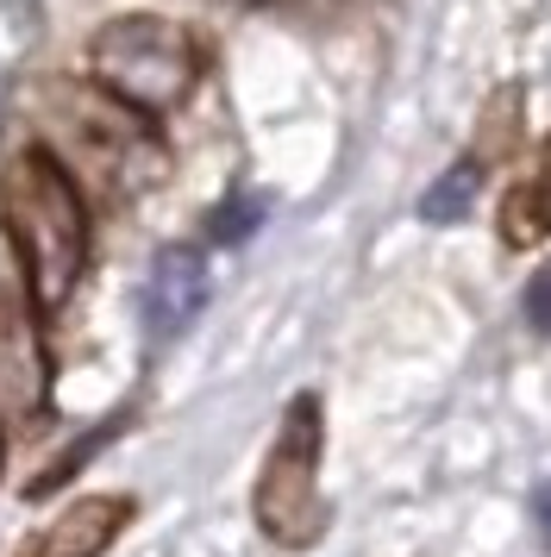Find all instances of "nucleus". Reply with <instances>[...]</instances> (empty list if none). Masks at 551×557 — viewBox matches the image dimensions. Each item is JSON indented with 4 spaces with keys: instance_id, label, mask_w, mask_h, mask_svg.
I'll return each instance as SVG.
<instances>
[{
    "instance_id": "1",
    "label": "nucleus",
    "mask_w": 551,
    "mask_h": 557,
    "mask_svg": "<svg viewBox=\"0 0 551 557\" xmlns=\"http://www.w3.org/2000/svg\"><path fill=\"white\" fill-rule=\"evenodd\" d=\"M32 145H45L88 201H138L170 176V145L150 113L107 95L95 76H38L25 88Z\"/></svg>"
},
{
    "instance_id": "2",
    "label": "nucleus",
    "mask_w": 551,
    "mask_h": 557,
    "mask_svg": "<svg viewBox=\"0 0 551 557\" xmlns=\"http://www.w3.org/2000/svg\"><path fill=\"white\" fill-rule=\"evenodd\" d=\"M0 232L20 257V276L38 320L70 307V295L88 276L95 220H88V195L75 188V176L45 145H25L0 163Z\"/></svg>"
},
{
    "instance_id": "3",
    "label": "nucleus",
    "mask_w": 551,
    "mask_h": 557,
    "mask_svg": "<svg viewBox=\"0 0 551 557\" xmlns=\"http://www.w3.org/2000/svg\"><path fill=\"white\" fill-rule=\"evenodd\" d=\"M200 70H207L200 38L163 13H120L88 38V76L150 120L188 107V95L200 88Z\"/></svg>"
},
{
    "instance_id": "4",
    "label": "nucleus",
    "mask_w": 551,
    "mask_h": 557,
    "mask_svg": "<svg viewBox=\"0 0 551 557\" xmlns=\"http://www.w3.org/2000/svg\"><path fill=\"white\" fill-rule=\"evenodd\" d=\"M320 451H326V407L320 395H295L282 407V426L250 488V520L282 552H307L326 539V495H320Z\"/></svg>"
},
{
    "instance_id": "5",
    "label": "nucleus",
    "mask_w": 551,
    "mask_h": 557,
    "mask_svg": "<svg viewBox=\"0 0 551 557\" xmlns=\"http://www.w3.org/2000/svg\"><path fill=\"white\" fill-rule=\"evenodd\" d=\"M50 413V351L38 332V307L7 301L0 307V420L38 426Z\"/></svg>"
},
{
    "instance_id": "6",
    "label": "nucleus",
    "mask_w": 551,
    "mask_h": 557,
    "mask_svg": "<svg viewBox=\"0 0 551 557\" xmlns=\"http://www.w3.org/2000/svg\"><path fill=\"white\" fill-rule=\"evenodd\" d=\"M132 495H75L20 545V557H100L132 527Z\"/></svg>"
},
{
    "instance_id": "7",
    "label": "nucleus",
    "mask_w": 551,
    "mask_h": 557,
    "mask_svg": "<svg viewBox=\"0 0 551 557\" xmlns=\"http://www.w3.org/2000/svg\"><path fill=\"white\" fill-rule=\"evenodd\" d=\"M207 307V263L188 245H163L150 257L145 276V332L150 338H170Z\"/></svg>"
},
{
    "instance_id": "8",
    "label": "nucleus",
    "mask_w": 551,
    "mask_h": 557,
    "mask_svg": "<svg viewBox=\"0 0 551 557\" xmlns=\"http://www.w3.org/2000/svg\"><path fill=\"white\" fill-rule=\"evenodd\" d=\"M501 245L507 251H532L539 238H551V138L532 151V163H526V176L501 195Z\"/></svg>"
},
{
    "instance_id": "9",
    "label": "nucleus",
    "mask_w": 551,
    "mask_h": 557,
    "mask_svg": "<svg viewBox=\"0 0 551 557\" xmlns=\"http://www.w3.org/2000/svg\"><path fill=\"white\" fill-rule=\"evenodd\" d=\"M476 188H482V157H457L445 176L420 195V220L426 226H451V220H464L470 201H476Z\"/></svg>"
},
{
    "instance_id": "10",
    "label": "nucleus",
    "mask_w": 551,
    "mask_h": 557,
    "mask_svg": "<svg viewBox=\"0 0 551 557\" xmlns=\"http://www.w3.org/2000/svg\"><path fill=\"white\" fill-rule=\"evenodd\" d=\"M257 220H264V207H257V201H225L220 213H213L207 238H213V245H238V238H245V232L257 226Z\"/></svg>"
},
{
    "instance_id": "11",
    "label": "nucleus",
    "mask_w": 551,
    "mask_h": 557,
    "mask_svg": "<svg viewBox=\"0 0 551 557\" xmlns=\"http://www.w3.org/2000/svg\"><path fill=\"white\" fill-rule=\"evenodd\" d=\"M521 313L532 332H551V263L532 270V282H526V295H521Z\"/></svg>"
},
{
    "instance_id": "12",
    "label": "nucleus",
    "mask_w": 551,
    "mask_h": 557,
    "mask_svg": "<svg viewBox=\"0 0 551 557\" xmlns=\"http://www.w3.org/2000/svg\"><path fill=\"white\" fill-rule=\"evenodd\" d=\"M7 301H32V295H25L20 257H13V245H7V232H0V307H7Z\"/></svg>"
},
{
    "instance_id": "13",
    "label": "nucleus",
    "mask_w": 551,
    "mask_h": 557,
    "mask_svg": "<svg viewBox=\"0 0 551 557\" xmlns=\"http://www.w3.org/2000/svg\"><path fill=\"white\" fill-rule=\"evenodd\" d=\"M539 532H546V545H551V482H546V495H539Z\"/></svg>"
},
{
    "instance_id": "14",
    "label": "nucleus",
    "mask_w": 551,
    "mask_h": 557,
    "mask_svg": "<svg viewBox=\"0 0 551 557\" xmlns=\"http://www.w3.org/2000/svg\"><path fill=\"white\" fill-rule=\"evenodd\" d=\"M0 463H7V438H0Z\"/></svg>"
}]
</instances>
